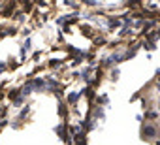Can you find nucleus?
Returning a JSON list of instances; mask_svg holds the SVG:
<instances>
[{
    "mask_svg": "<svg viewBox=\"0 0 160 145\" xmlns=\"http://www.w3.org/2000/svg\"><path fill=\"white\" fill-rule=\"evenodd\" d=\"M145 132H147L149 136H152V134H154V128H145Z\"/></svg>",
    "mask_w": 160,
    "mask_h": 145,
    "instance_id": "1",
    "label": "nucleus"
}]
</instances>
